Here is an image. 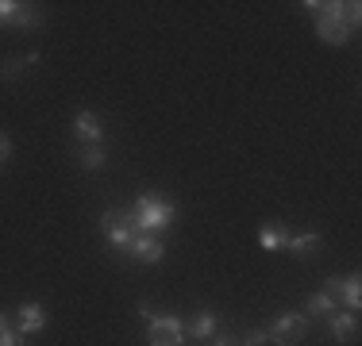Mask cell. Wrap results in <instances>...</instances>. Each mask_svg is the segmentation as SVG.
Listing matches in <instances>:
<instances>
[{
  "label": "cell",
  "instance_id": "obj_1",
  "mask_svg": "<svg viewBox=\"0 0 362 346\" xmlns=\"http://www.w3.org/2000/svg\"><path fill=\"white\" fill-rule=\"evenodd\" d=\"M174 215H177V208L170 201H162L154 193H143L132 204V212H127V223H132L135 235H154V231H166L174 223Z\"/></svg>",
  "mask_w": 362,
  "mask_h": 346
},
{
  "label": "cell",
  "instance_id": "obj_22",
  "mask_svg": "<svg viewBox=\"0 0 362 346\" xmlns=\"http://www.w3.org/2000/svg\"><path fill=\"white\" fill-rule=\"evenodd\" d=\"M212 346H239L235 339H228V335H223V339H212Z\"/></svg>",
  "mask_w": 362,
  "mask_h": 346
},
{
  "label": "cell",
  "instance_id": "obj_13",
  "mask_svg": "<svg viewBox=\"0 0 362 346\" xmlns=\"http://www.w3.org/2000/svg\"><path fill=\"white\" fill-rule=\"evenodd\" d=\"M35 62H39V54H35V50H31V54H23V58H8V62L0 66V77H4V81H16V77H20L23 69H28V66H35Z\"/></svg>",
  "mask_w": 362,
  "mask_h": 346
},
{
  "label": "cell",
  "instance_id": "obj_10",
  "mask_svg": "<svg viewBox=\"0 0 362 346\" xmlns=\"http://www.w3.org/2000/svg\"><path fill=\"white\" fill-rule=\"evenodd\" d=\"M327 331H332L339 342H347V339H355V335H358V319L351 316V311H339V308H335L332 316H327Z\"/></svg>",
  "mask_w": 362,
  "mask_h": 346
},
{
  "label": "cell",
  "instance_id": "obj_12",
  "mask_svg": "<svg viewBox=\"0 0 362 346\" xmlns=\"http://www.w3.org/2000/svg\"><path fill=\"white\" fill-rule=\"evenodd\" d=\"M258 242H262L266 250H281L289 242V231L281 227V223H266V227L258 231Z\"/></svg>",
  "mask_w": 362,
  "mask_h": 346
},
{
  "label": "cell",
  "instance_id": "obj_3",
  "mask_svg": "<svg viewBox=\"0 0 362 346\" xmlns=\"http://www.w3.org/2000/svg\"><path fill=\"white\" fill-rule=\"evenodd\" d=\"M305 331H308V319L300 316V311H281L266 335H270V342H278V346H297L300 339H305Z\"/></svg>",
  "mask_w": 362,
  "mask_h": 346
},
{
  "label": "cell",
  "instance_id": "obj_18",
  "mask_svg": "<svg viewBox=\"0 0 362 346\" xmlns=\"http://www.w3.org/2000/svg\"><path fill=\"white\" fill-rule=\"evenodd\" d=\"M8 158H12V138H8L4 131H0V166H4Z\"/></svg>",
  "mask_w": 362,
  "mask_h": 346
},
{
  "label": "cell",
  "instance_id": "obj_9",
  "mask_svg": "<svg viewBox=\"0 0 362 346\" xmlns=\"http://www.w3.org/2000/svg\"><path fill=\"white\" fill-rule=\"evenodd\" d=\"M74 131L77 138H81L85 146H100V116H93V112H77V119H74Z\"/></svg>",
  "mask_w": 362,
  "mask_h": 346
},
{
  "label": "cell",
  "instance_id": "obj_16",
  "mask_svg": "<svg viewBox=\"0 0 362 346\" xmlns=\"http://www.w3.org/2000/svg\"><path fill=\"white\" fill-rule=\"evenodd\" d=\"M332 311H335V297H327V292H316V297H308L305 316H332Z\"/></svg>",
  "mask_w": 362,
  "mask_h": 346
},
{
  "label": "cell",
  "instance_id": "obj_11",
  "mask_svg": "<svg viewBox=\"0 0 362 346\" xmlns=\"http://www.w3.org/2000/svg\"><path fill=\"white\" fill-rule=\"evenodd\" d=\"M286 246L293 250V254H300V258H308V254H316V250L324 246V239L316 235V231H305V235H289Z\"/></svg>",
  "mask_w": 362,
  "mask_h": 346
},
{
  "label": "cell",
  "instance_id": "obj_17",
  "mask_svg": "<svg viewBox=\"0 0 362 346\" xmlns=\"http://www.w3.org/2000/svg\"><path fill=\"white\" fill-rule=\"evenodd\" d=\"M81 166L85 169H100V166H105V146H85V150H81Z\"/></svg>",
  "mask_w": 362,
  "mask_h": 346
},
{
  "label": "cell",
  "instance_id": "obj_6",
  "mask_svg": "<svg viewBox=\"0 0 362 346\" xmlns=\"http://www.w3.org/2000/svg\"><path fill=\"white\" fill-rule=\"evenodd\" d=\"M181 339H185V327L174 316L151 319V346H181Z\"/></svg>",
  "mask_w": 362,
  "mask_h": 346
},
{
  "label": "cell",
  "instance_id": "obj_15",
  "mask_svg": "<svg viewBox=\"0 0 362 346\" xmlns=\"http://www.w3.org/2000/svg\"><path fill=\"white\" fill-rule=\"evenodd\" d=\"M358 273H351V277H343V289H339V297L343 300H347V304H351V311H355L358 304H362V289H358Z\"/></svg>",
  "mask_w": 362,
  "mask_h": 346
},
{
  "label": "cell",
  "instance_id": "obj_19",
  "mask_svg": "<svg viewBox=\"0 0 362 346\" xmlns=\"http://www.w3.org/2000/svg\"><path fill=\"white\" fill-rule=\"evenodd\" d=\"M0 346H23V335H20V331H8V335H0Z\"/></svg>",
  "mask_w": 362,
  "mask_h": 346
},
{
  "label": "cell",
  "instance_id": "obj_8",
  "mask_svg": "<svg viewBox=\"0 0 362 346\" xmlns=\"http://www.w3.org/2000/svg\"><path fill=\"white\" fill-rule=\"evenodd\" d=\"M47 327V308L42 304H23L16 311V331L20 335H31V331H42Z\"/></svg>",
  "mask_w": 362,
  "mask_h": 346
},
{
  "label": "cell",
  "instance_id": "obj_14",
  "mask_svg": "<svg viewBox=\"0 0 362 346\" xmlns=\"http://www.w3.org/2000/svg\"><path fill=\"white\" fill-rule=\"evenodd\" d=\"M212 331H216V311H197L189 335H193V339H212Z\"/></svg>",
  "mask_w": 362,
  "mask_h": 346
},
{
  "label": "cell",
  "instance_id": "obj_5",
  "mask_svg": "<svg viewBox=\"0 0 362 346\" xmlns=\"http://www.w3.org/2000/svg\"><path fill=\"white\" fill-rule=\"evenodd\" d=\"M0 23H12V28H39L42 12L31 4H16V0H0Z\"/></svg>",
  "mask_w": 362,
  "mask_h": 346
},
{
  "label": "cell",
  "instance_id": "obj_23",
  "mask_svg": "<svg viewBox=\"0 0 362 346\" xmlns=\"http://www.w3.org/2000/svg\"><path fill=\"white\" fill-rule=\"evenodd\" d=\"M8 331H12V327H8V316L0 311V335H8Z\"/></svg>",
  "mask_w": 362,
  "mask_h": 346
},
{
  "label": "cell",
  "instance_id": "obj_7",
  "mask_svg": "<svg viewBox=\"0 0 362 346\" xmlns=\"http://www.w3.org/2000/svg\"><path fill=\"white\" fill-rule=\"evenodd\" d=\"M127 250H132V258H135V262H143V266H158L162 254H166V246H162L154 235H135Z\"/></svg>",
  "mask_w": 362,
  "mask_h": 346
},
{
  "label": "cell",
  "instance_id": "obj_21",
  "mask_svg": "<svg viewBox=\"0 0 362 346\" xmlns=\"http://www.w3.org/2000/svg\"><path fill=\"white\" fill-rule=\"evenodd\" d=\"M266 342H270V335H266V331H251V335H247V346H266Z\"/></svg>",
  "mask_w": 362,
  "mask_h": 346
},
{
  "label": "cell",
  "instance_id": "obj_2",
  "mask_svg": "<svg viewBox=\"0 0 362 346\" xmlns=\"http://www.w3.org/2000/svg\"><path fill=\"white\" fill-rule=\"evenodd\" d=\"M308 12H316V35L332 47H343L351 39V28L343 20V4H320V0H308Z\"/></svg>",
  "mask_w": 362,
  "mask_h": 346
},
{
  "label": "cell",
  "instance_id": "obj_20",
  "mask_svg": "<svg viewBox=\"0 0 362 346\" xmlns=\"http://www.w3.org/2000/svg\"><path fill=\"white\" fill-rule=\"evenodd\" d=\"M339 289H343L339 277H327V281H324V292H327V297H339Z\"/></svg>",
  "mask_w": 362,
  "mask_h": 346
},
{
  "label": "cell",
  "instance_id": "obj_4",
  "mask_svg": "<svg viewBox=\"0 0 362 346\" xmlns=\"http://www.w3.org/2000/svg\"><path fill=\"white\" fill-rule=\"evenodd\" d=\"M100 231L108 235L112 246H132V239H135V231H132V223H127V212H119V208H108L105 212V220H100Z\"/></svg>",
  "mask_w": 362,
  "mask_h": 346
}]
</instances>
